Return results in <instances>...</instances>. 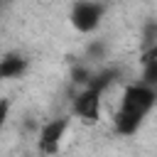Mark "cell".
<instances>
[{
  "label": "cell",
  "mask_w": 157,
  "mask_h": 157,
  "mask_svg": "<svg viewBox=\"0 0 157 157\" xmlns=\"http://www.w3.org/2000/svg\"><path fill=\"white\" fill-rule=\"evenodd\" d=\"M155 103H157L155 86H147L142 81L128 83L120 91L118 105L113 110V128H115V132L123 135V137L135 135L142 128V123L147 120V115L155 110Z\"/></svg>",
  "instance_id": "1"
},
{
  "label": "cell",
  "mask_w": 157,
  "mask_h": 157,
  "mask_svg": "<svg viewBox=\"0 0 157 157\" xmlns=\"http://www.w3.org/2000/svg\"><path fill=\"white\" fill-rule=\"evenodd\" d=\"M69 125H71V115H59V118L42 123V128L37 132V150L44 157H54L61 150V142L69 132Z\"/></svg>",
  "instance_id": "2"
},
{
  "label": "cell",
  "mask_w": 157,
  "mask_h": 157,
  "mask_svg": "<svg viewBox=\"0 0 157 157\" xmlns=\"http://www.w3.org/2000/svg\"><path fill=\"white\" fill-rule=\"evenodd\" d=\"M103 15H105V5H101V2H74L69 20H71V27L76 32L91 34L93 29H98Z\"/></svg>",
  "instance_id": "3"
},
{
  "label": "cell",
  "mask_w": 157,
  "mask_h": 157,
  "mask_svg": "<svg viewBox=\"0 0 157 157\" xmlns=\"http://www.w3.org/2000/svg\"><path fill=\"white\" fill-rule=\"evenodd\" d=\"M29 61L22 56V54H5L0 59V81H7V78H20L25 71H27Z\"/></svg>",
  "instance_id": "4"
},
{
  "label": "cell",
  "mask_w": 157,
  "mask_h": 157,
  "mask_svg": "<svg viewBox=\"0 0 157 157\" xmlns=\"http://www.w3.org/2000/svg\"><path fill=\"white\" fill-rule=\"evenodd\" d=\"M7 115H10V101L7 98H0V130H2L5 120H7Z\"/></svg>",
  "instance_id": "5"
}]
</instances>
